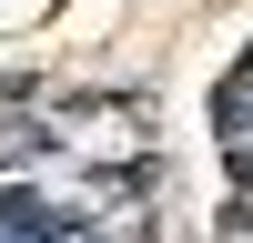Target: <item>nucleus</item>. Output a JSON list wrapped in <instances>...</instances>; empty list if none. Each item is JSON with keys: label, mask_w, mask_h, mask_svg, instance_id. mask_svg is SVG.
Segmentation results:
<instances>
[{"label": "nucleus", "mask_w": 253, "mask_h": 243, "mask_svg": "<svg viewBox=\"0 0 253 243\" xmlns=\"http://www.w3.org/2000/svg\"><path fill=\"white\" fill-rule=\"evenodd\" d=\"M0 243H71V213L10 182V193H0Z\"/></svg>", "instance_id": "nucleus-1"}]
</instances>
